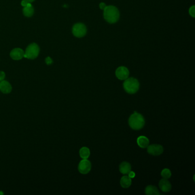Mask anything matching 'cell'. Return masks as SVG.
<instances>
[{
  "label": "cell",
  "mask_w": 195,
  "mask_h": 195,
  "mask_svg": "<svg viewBox=\"0 0 195 195\" xmlns=\"http://www.w3.org/2000/svg\"><path fill=\"white\" fill-rule=\"evenodd\" d=\"M104 18L109 24H115L119 21L120 18L119 11L113 5L107 6L104 10Z\"/></svg>",
  "instance_id": "1"
},
{
  "label": "cell",
  "mask_w": 195,
  "mask_h": 195,
  "mask_svg": "<svg viewBox=\"0 0 195 195\" xmlns=\"http://www.w3.org/2000/svg\"><path fill=\"white\" fill-rule=\"evenodd\" d=\"M129 125L134 130H140L144 126V117L141 114L134 112L129 118Z\"/></svg>",
  "instance_id": "2"
},
{
  "label": "cell",
  "mask_w": 195,
  "mask_h": 195,
  "mask_svg": "<svg viewBox=\"0 0 195 195\" xmlns=\"http://www.w3.org/2000/svg\"><path fill=\"white\" fill-rule=\"evenodd\" d=\"M123 87L125 91L129 94H134L139 90L140 83L134 77L127 78L123 83Z\"/></svg>",
  "instance_id": "3"
},
{
  "label": "cell",
  "mask_w": 195,
  "mask_h": 195,
  "mask_svg": "<svg viewBox=\"0 0 195 195\" xmlns=\"http://www.w3.org/2000/svg\"><path fill=\"white\" fill-rule=\"evenodd\" d=\"M39 52L40 48L36 43H31L26 48L24 57L30 60L35 59L39 56Z\"/></svg>",
  "instance_id": "4"
},
{
  "label": "cell",
  "mask_w": 195,
  "mask_h": 195,
  "mask_svg": "<svg viewBox=\"0 0 195 195\" xmlns=\"http://www.w3.org/2000/svg\"><path fill=\"white\" fill-rule=\"evenodd\" d=\"M87 27L83 23H77L73 26V34L76 37H83L87 34Z\"/></svg>",
  "instance_id": "5"
},
{
  "label": "cell",
  "mask_w": 195,
  "mask_h": 195,
  "mask_svg": "<svg viewBox=\"0 0 195 195\" xmlns=\"http://www.w3.org/2000/svg\"><path fill=\"white\" fill-rule=\"evenodd\" d=\"M91 168L92 165L90 161L87 159H83L79 162L78 170L81 174H87L90 172Z\"/></svg>",
  "instance_id": "6"
},
{
  "label": "cell",
  "mask_w": 195,
  "mask_h": 195,
  "mask_svg": "<svg viewBox=\"0 0 195 195\" xmlns=\"http://www.w3.org/2000/svg\"><path fill=\"white\" fill-rule=\"evenodd\" d=\"M147 152L151 155L159 156L163 153L164 148L161 145H150L147 147Z\"/></svg>",
  "instance_id": "7"
},
{
  "label": "cell",
  "mask_w": 195,
  "mask_h": 195,
  "mask_svg": "<svg viewBox=\"0 0 195 195\" xmlns=\"http://www.w3.org/2000/svg\"><path fill=\"white\" fill-rule=\"evenodd\" d=\"M116 76L118 79L125 80L128 78L129 75V70L125 66H120L116 69Z\"/></svg>",
  "instance_id": "8"
},
{
  "label": "cell",
  "mask_w": 195,
  "mask_h": 195,
  "mask_svg": "<svg viewBox=\"0 0 195 195\" xmlns=\"http://www.w3.org/2000/svg\"><path fill=\"white\" fill-rule=\"evenodd\" d=\"M24 52L20 48H16L11 51V58L15 60H20L24 57Z\"/></svg>",
  "instance_id": "9"
},
{
  "label": "cell",
  "mask_w": 195,
  "mask_h": 195,
  "mask_svg": "<svg viewBox=\"0 0 195 195\" xmlns=\"http://www.w3.org/2000/svg\"><path fill=\"white\" fill-rule=\"evenodd\" d=\"M12 90L11 84L6 80L0 81V91L4 94H9Z\"/></svg>",
  "instance_id": "10"
},
{
  "label": "cell",
  "mask_w": 195,
  "mask_h": 195,
  "mask_svg": "<svg viewBox=\"0 0 195 195\" xmlns=\"http://www.w3.org/2000/svg\"><path fill=\"white\" fill-rule=\"evenodd\" d=\"M159 187L164 192H169L172 189V185L167 179H163L159 182Z\"/></svg>",
  "instance_id": "11"
},
{
  "label": "cell",
  "mask_w": 195,
  "mask_h": 195,
  "mask_svg": "<svg viewBox=\"0 0 195 195\" xmlns=\"http://www.w3.org/2000/svg\"><path fill=\"white\" fill-rule=\"evenodd\" d=\"M131 165L126 161L121 163L119 166L120 172L124 175H128L131 171Z\"/></svg>",
  "instance_id": "12"
},
{
  "label": "cell",
  "mask_w": 195,
  "mask_h": 195,
  "mask_svg": "<svg viewBox=\"0 0 195 195\" xmlns=\"http://www.w3.org/2000/svg\"><path fill=\"white\" fill-rule=\"evenodd\" d=\"M137 143L140 148H147V147L149 144V140L147 137L144 136H141L137 138Z\"/></svg>",
  "instance_id": "13"
},
{
  "label": "cell",
  "mask_w": 195,
  "mask_h": 195,
  "mask_svg": "<svg viewBox=\"0 0 195 195\" xmlns=\"http://www.w3.org/2000/svg\"><path fill=\"white\" fill-rule=\"evenodd\" d=\"M145 193L147 195H160L157 188L153 185H148L145 189Z\"/></svg>",
  "instance_id": "14"
},
{
  "label": "cell",
  "mask_w": 195,
  "mask_h": 195,
  "mask_svg": "<svg viewBox=\"0 0 195 195\" xmlns=\"http://www.w3.org/2000/svg\"><path fill=\"white\" fill-rule=\"evenodd\" d=\"M120 184L124 188H128L132 184V179L128 176H124L120 180Z\"/></svg>",
  "instance_id": "15"
},
{
  "label": "cell",
  "mask_w": 195,
  "mask_h": 195,
  "mask_svg": "<svg viewBox=\"0 0 195 195\" xmlns=\"http://www.w3.org/2000/svg\"><path fill=\"white\" fill-rule=\"evenodd\" d=\"M79 156L83 159H88L90 156V152L89 149L87 147H83L79 150Z\"/></svg>",
  "instance_id": "16"
},
{
  "label": "cell",
  "mask_w": 195,
  "mask_h": 195,
  "mask_svg": "<svg viewBox=\"0 0 195 195\" xmlns=\"http://www.w3.org/2000/svg\"><path fill=\"white\" fill-rule=\"evenodd\" d=\"M23 13L26 17H31L32 16L34 13V9L33 7L31 4H30L28 6L24 7L23 9Z\"/></svg>",
  "instance_id": "17"
},
{
  "label": "cell",
  "mask_w": 195,
  "mask_h": 195,
  "mask_svg": "<svg viewBox=\"0 0 195 195\" xmlns=\"http://www.w3.org/2000/svg\"><path fill=\"white\" fill-rule=\"evenodd\" d=\"M161 176L163 177V179H170V177H171V172L169 169H164V170L161 171Z\"/></svg>",
  "instance_id": "18"
},
{
  "label": "cell",
  "mask_w": 195,
  "mask_h": 195,
  "mask_svg": "<svg viewBox=\"0 0 195 195\" xmlns=\"http://www.w3.org/2000/svg\"><path fill=\"white\" fill-rule=\"evenodd\" d=\"M195 5H193V6H192L191 7L189 8V13L192 17H195Z\"/></svg>",
  "instance_id": "19"
},
{
  "label": "cell",
  "mask_w": 195,
  "mask_h": 195,
  "mask_svg": "<svg viewBox=\"0 0 195 195\" xmlns=\"http://www.w3.org/2000/svg\"><path fill=\"white\" fill-rule=\"evenodd\" d=\"M30 4V2H28V1H26V0H23L21 2V5L22 7H27V6H28Z\"/></svg>",
  "instance_id": "20"
},
{
  "label": "cell",
  "mask_w": 195,
  "mask_h": 195,
  "mask_svg": "<svg viewBox=\"0 0 195 195\" xmlns=\"http://www.w3.org/2000/svg\"><path fill=\"white\" fill-rule=\"evenodd\" d=\"M5 78V73L3 71H0V81H3Z\"/></svg>",
  "instance_id": "21"
},
{
  "label": "cell",
  "mask_w": 195,
  "mask_h": 195,
  "mask_svg": "<svg viewBox=\"0 0 195 195\" xmlns=\"http://www.w3.org/2000/svg\"><path fill=\"white\" fill-rule=\"evenodd\" d=\"M45 62H46V63H47V64H48V65H51V64H52L53 63L52 60L49 57H48L46 58Z\"/></svg>",
  "instance_id": "22"
},
{
  "label": "cell",
  "mask_w": 195,
  "mask_h": 195,
  "mask_svg": "<svg viewBox=\"0 0 195 195\" xmlns=\"http://www.w3.org/2000/svg\"><path fill=\"white\" fill-rule=\"evenodd\" d=\"M107 7V6L106 5V4H105V3H104V2H101V3H100V5H99V7H100V8L101 9V10H103V11L105 9V7Z\"/></svg>",
  "instance_id": "23"
},
{
  "label": "cell",
  "mask_w": 195,
  "mask_h": 195,
  "mask_svg": "<svg viewBox=\"0 0 195 195\" xmlns=\"http://www.w3.org/2000/svg\"><path fill=\"white\" fill-rule=\"evenodd\" d=\"M128 176L130 177L131 179L134 178V177H135V174H134V172H133V171H130V172L128 174Z\"/></svg>",
  "instance_id": "24"
},
{
  "label": "cell",
  "mask_w": 195,
  "mask_h": 195,
  "mask_svg": "<svg viewBox=\"0 0 195 195\" xmlns=\"http://www.w3.org/2000/svg\"><path fill=\"white\" fill-rule=\"evenodd\" d=\"M26 1H28L29 2H32L34 0H26Z\"/></svg>",
  "instance_id": "25"
}]
</instances>
